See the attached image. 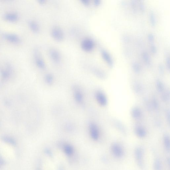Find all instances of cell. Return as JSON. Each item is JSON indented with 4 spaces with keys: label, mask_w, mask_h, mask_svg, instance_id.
<instances>
[{
    "label": "cell",
    "mask_w": 170,
    "mask_h": 170,
    "mask_svg": "<svg viewBox=\"0 0 170 170\" xmlns=\"http://www.w3.org/2000/svg\"><path fill=\"white\" fill-rule=\"evenodd\" d=\"M116 125H118V127L120 130H121L122 131L123 133H125V129L124 127L122 125L119 123H117Z\"/></svg>",
    "instance_id": "21"
},
{
    "label": "cell",
    "mask_w": 170,
    "mask_h": 170,
    "mask_svg": "<svg viewBox=\"0 0 170 170\" xmlns=\"http://www.w3.org/2000/svg\"><path fill=\"white\" fill-rule=\"evenodd\" d=\"M135 131L136 135L141 138L144 137L146 135V131L144 128L138 126L136 127Z\"/></svg>",
    "instance_id": "11"
},
{
    "label": "cell",
    "mask_w": 170,
    "mask_h": 170,
    "mask_svg": "<svg viewBox=\"0 0 170 170\" xmlns=\"http://www.w3.org/2000/svg\"><path fill=\"white\" fill-rule=\"evenodd\" d=\"M92 71L96 76L100 78H103L104 77L103 73L101 72L99 69L94 68L92 69Z\"/></svg>",
    "instance_id": "18"
},
{
    "label": "cell",
    "mask_w": 170,
    "mask_h": 170,
    "mask_svg": "<svg viewBox=\"0 0 170 170\" xmlns=\"http://www.w3.org/2000/svg\"><path fill=\"white\" fill-rule=\"evenodd\" d=\"M80 1L84 5L86 6H88L90 4V0H80Z\"/></svg>",
    "instance_id": "22"
},
{
    "label": "cell",
    "mask_w": 170,
    "mask_h": 170,
    "mask_svg": "<svg viewBox=\"0 0 170 170\" xmlns=\"http://www.w3.org/2000/svg\"><path fill=\"white\" fill-rule=\"evenodd\" d=\"M35 55V62L37 66L41 70H45L46 69V64L43 59L40 53H37Z\"/></svg>",
    "instance_id": "8"
},
{
    "label": "cell",
    "mask_w": 170,
    "mask_h": 170,
    "mask_svg": "<svg viewBox=\"0 0 170 170\" xmlns=\"http://www.w3.org/2000/svg\"><path fill=\"white\" fill-rule=\"evenodd\" d=\"M141 113L140 110L137 107H135L131 111V115L135 119H138L140 117Z\"/></svg>",
    "instance_id": "14"
},
{
    "label": "cell",
    "mask_w": 170,
    "mask_h": 170,
    "mask_svg": "<svg viewBox=\"0 0 170 170\" xmlns=\"http://www.w3.org/2000/svg\"><path fill=\"white\" fill-rule=\"evenodd\" d=\"M45 82L48 85H52L54 82V76L52 74L48 73L46 74L44 77Z\"/></svg>",
    "instance_id": "12"
},
{
    "label": "cell",
    "mask_w": 170,
    "mask_h": 170,
    "mask_svg": "<svg viewBox=\"0 0 170 170\" xmlns=\"http://www.w3.org/2000/svg\"><path fill=\"white\" fill-rule=\"evenodd\" d=\"M158 84V90H159V91H162L164 89V86H163L162 84L160 82H158V83H157Z\"/></svg>",
    "instance_id": "23"
},
{
    "label": "cell",
    "mask_w": 170,
    "mask_h": 170,
    "mask_svg": "<svg viewBox=\"0 0 170 170\" xmlns=\"http://www.w3.org/2000/svg\"><path fill=\"white\" fill-rule=\"evenodd\" d=\"M38 2L41 4H43L46 3V0H38Z\"/></svg>",
    "instance_id": "25"
},
{
    "label": "cell",
    "mask_w": 170,
    "mask_h": 170,
    "mask_svg": "<svg viewBox=\"0 0 170 170\" xmlns=\"http://www.w3.org/2000/svg\"><path fill=\"white\" fill-rule=\"evenodd\" d=\"M101 55L103 58L106 61V62H107L110 66H112L113 64L112 61L111 59L110 55H109L108 53L106 51L103 50L101 51Z\"/></svg>",
    "instance_id": "10"
},
{
    "label": "cell",
    "mask_w": 170,
    "mask_h": 170,
    "mask_svg": "<svg viewBox=\"0 0 170 170\" xmlns=\"http://www.w3.org/2000/svg\"><path fill=\"white\" fill-rule=\"evenodd\" d=\"M4 18L6 20L10 22H14L17 20L18 16L15 14L9 13L5 15Z\"/></svg>",
    "instance_id": "13"
},
{
    "label": "cell",
    "mask_w": 170,
    "mask_h": 170,
    "mask_svg": "<svg viewBox=\"0 0 170 170\" xmlns=\"http://www.w3.org/2000/svg\"><path fill=\"white\" fill-rule=\"evenodd\" d=\"M170 140L169 137L168 135H165L164 137V145L167 151L170 150Z\"/></svg>",
    "instance_id": "17"
},
{
    "label": "cell",
    "mask_w": 170,
    "mask_h": 170,
    "mask_svg": "<svg viewBox=\"0 0 170 170\" xmlns=\"http://www.w3.org/2000/svg\"><path fill=\"white\" fill-rule=\"evenodd\" d=\"M90 134L91 137L93 139L96 140L99 137V132L97 126L93 123H91L90 125Z\"/></svg>",
    "instance_id": "9"
},
{
    "label": "cell",
    "mask_w": 170,
    "mask_h": 170,
    "mask_svg": "<svg viewBox=\"0 0 170 170\" xmlns=\"http://www.w3.org/2000/svg\"><path fill=\"white\" fill-rule=\"evenodd\" d=\"M64 150L67 155L71 156L73 153V149L72 146L69 144H67L64 147Z\"/></svg>",
    "instance_id": "16"
},
{
    "label": "cell",
    "mask_w": 170,
    "mask_h": 170,
    "mask_svg": "<svg viewBox=\"0 0 170 170\" xmlns=\"http://www.w3.org/2000/svg\"><path fill=\"white\" fill-rule=\"evenodd\" d=\"M30 27L31 29L34 32L37 33L39 30V27L38 25L36 22L34 21H31L29 23Z\"/></svg>",
    "instance_id": "15"
},
{
    "label": "cell",
    "mask_w": 170,
    "mask_h": 170,
    "mask_svg": "<svg viewBox=\"0 0 170 170\" xmlns=\"http://www.w3.org/2000/svg\"><path fill=\"white\" fill-rule=\"evenodd\" d=\"M3 140L7 143H10V144H15V142L10 137H3Z\"/></svg>",
    "instance_id": "19"
},
{
    "label": "cell",
    "mask_w": 170,
    "mask_h": 170,
    "mask_svg": "<svg viewBox=\"0 0 170 170\" xmlns=\"http://www.w3.org/2000/svg\"><path fill=\"white\" fill-rule=\"evenodd\" d=\"M51 35L53 38L58 42L63 41L64 38V34L62 29L58 27L53 28L51 31Z\"/></svg>",
    "instance_id": "2"
},
{
    "label": "cell",
    "mask_w": 170,
    "mask_h": 170,
    "mask_svg": "<svg viewBox=\"0 0 170 170\" xmlns=\"http://www.w3.org/2000/svg\"><path fill=\"white\" fill-rule=\"evenodd\" d=\"M81 48L86 52H90L93 51L95 47L94 42L92 39L86 38L82 40L80 44Z\"/></svg>",
    "instance_id": "1"
},
{
    "label": "cell",
    "mask_w": 170,
    "mask_h": 170,
    "mask_svg": "<svg viewBox=\"0 0 170 170\" xmlns=\"http://www.w3.org/2000/svg\"><path fill=\"white\" fill-rule=\"evenodd\" d=\"M95 97L97 101L101 106H104L107 104V98L106 95L101 91H97L96 93Z\"/></svg>",
    "instance_id": "7"
},
{
    "label": "cell",
    "mask_w": 170,
    "mask_h": 170,
    "mask_svg": "<svg viewBox=\"0 0 170 170\" xmlns=\"http://www.w3.org/2000/svg\"><path fill=\"white\" fill-rule=\"evenodd\" d=\"M49 55L51 60L54 63L59 64L62 59L61 55L59 52L55 48H52L49 51Z\"/></svg>",
    "instance_id": "5"
},
{
    "label": "cell",
    "mask_w": 170,
    "mask_h": 170,
    "mask_svg": "<svg viewBox=\"0 0 170 170\" xmlns=\"http://www.w3.org/2000/svg\"><path fill=\"white\" fill-rule=\"evenodd\" d=\"M94 3L96 6H98L100 3V0H93Z\"/></svg>",
    "instance_id": "24"
},
{
    "label": "cell",
    "mask_w": 170,
    "mask_h": 170,
    "mask_svg": "<svg viewBox=\"0 0 170 170\" xmlns=\"http://www.w3.org/2000/svg\"><path fill=\"white\" fill-rule=\"evenodd\" d=\"M111 150L115 157L119 158L122 157L123 154V151L122 147L117 143H114L112 144Z\"/></svg>",
    "instance_id": "6"
},
{
    "label": "cell",
    "mask_w": 170,
    "mask_h": 170,
    "mask_svg": "<svg viewBox=\"0 0 170 170\" xmlns=\"http://www.w3.org/2000/svg\"><path fill=\"white\" fill-rule=\"evenodd\" d=\"M144 151L141 147L137 148L135 151V157L137 165L140 167H143L144 163L143 160Z\"/></svg>",
    "instance_id": "3"
},
{
    "label": "cell",
    "mask_w": 170,
    "mask_h": 170,
    "mask_svg": "<svg viewBox=\"0 0 170 170\" xmlns=\"http://www.w3.org/2000/svg\"><path fill=\"white\" fill-rule=\"evenodd\" d=\"M72 90L75 100L78 103H82L84 100V95L80 87L75 85L73 87Z\"/></svg>",
    "instance_id": "4"
},
{
    "label": "cell",
    "mask_w": 170,
    "mask_h": 170,
    "mask_svg": "<svg viewBox=\"0 0 170 170\" xmlns=\"http://www.w3.org/2000/svg\"><path fill=\"white\" fill-rule=\"evenodd\" d=\"M154 165L155 167V168L156 169H160V168L161 167V164L159 161L158 159L155 161Z\"/></svg>",
    "instance_id": "20"
}]
</instances>
